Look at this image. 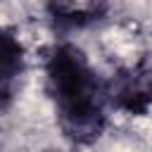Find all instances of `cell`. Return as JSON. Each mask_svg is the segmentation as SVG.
I'll use <instances>...</instances> for the list:
<instances>
[{
	"label": "cell",
	"mask_w": 152,
	"mask_h": 152,
	"mask_svg": "<svg viewBox=\"0 0 152 152\" xmlns=\"http://www.w3.org/2000/svg\"><path fill=\"white\" fill-rule=\"evenodd\" d=\"M109 90V104L133 114L142 116L152 107V57H142L138 64L119 69L116 76L107 81Z\"/></svg>",
	"instance_id": "cell-2"
},
{
	"label": "cell",
	"mask_w": 152,
	"mask_h": 152,
	"mask_svg": "<svg viewBox=\"0 0 152 152\" xmlns=\"http://www.w3.org/2000/svg\"><path fill=\"white\" fill-rule=\"evenodd\" d=\"M24 69V48L14 31L0 26V97L10 95L12 81Z\"/></svg>",
	"instance_id": "cell-4"
},
{
	"label": "cell",
	"mask_w": 152,
	"mask_h": 152,
	"mask_svg": "<svg viewBox=\"0 0 152 152\" xmlns=\"http://www.w3.org/2000/svg\"><path fill=\"white\" fill-rule=\"evenodd\" d=\"M45 81L64 135L74 145L95 142L107 126L109 90L88 57L71 43L55 45L45 57Z\"/></svg>",
	"instance_id": "cell-1"
},
{
	"label": "cell",
	"mask_w": 152,
	"mask_h": 152,
	"mask_svg": "<svg viewBox=\"0 0 152 152\" xmlns=\"http://www.w3.org/2000/svg\"><path fill=\"white\" fill-rule=\"evenodd\" d=\"M48 10H50V17L55 19V24L66 26V28L86 26L90 21H97L104 14L102 2H78L76 5V0H50Z\"/></svg>",
	"instance_id": "cell-3"
}]
</instances>
